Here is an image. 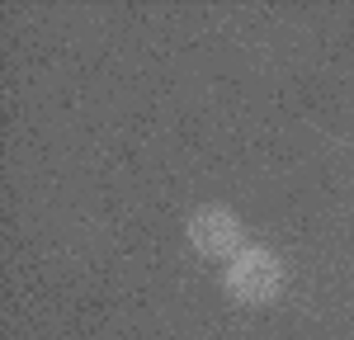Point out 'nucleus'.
<instances>
[{
  "label": "nucleus",
  "mask_w": 354,
  "mask_h": 340,
  "mask_svg": "<svg viewBox=\"0 0 354 340\" xmlns=\"http://www.w3.org/2000/svg\"><path fill=\"white\" fill-rule=\"evenodd\" d=\"M185 236H189V246L198 255H208V260H232V255H241V218L232 213V208H222V203H203V208H194L189 223H185Z\"/></svg>",
  "instance_id": "obj_2"
},
{
  "label": "nucleus",
  "mask_w": 354,
  "mask_h": 340,
  "mask_svg": "<svg viewBox=\"0 0 354 340\" xmlns=\"http://www.w3.org/2000/svg\"><path fill=\"white\" fill-rule=\"evenodd\" d=\"M283 260L265 246H245L241 255H232L227 260V293L245 303V308H260V303H274L279 293H283Z\"/></svg>",
  "instance_id": "obj_1"
}]
</instances>
